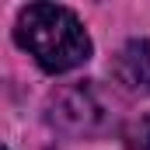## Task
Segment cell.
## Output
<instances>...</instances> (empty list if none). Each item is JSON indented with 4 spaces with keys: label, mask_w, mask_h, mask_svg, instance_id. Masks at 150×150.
<instances>
[{
    "label": "cell",
    "mask_w": 150,
    "mask_h": 150,
    "mask_svg": "<svg viewBox=\"0 0 150 150\" xmlns=\"http://www.w3.org/2000/svg\"><path fill=\"white\" fill-rule=\"evenodd\" d=\"M14 38L21 49L35 56V63L49 74H67L91 59V38L80 18L59 4H32L18 14Z\"/></svg>",
    "instance_id": "obj_1"
},
{
    "label": "cell",
    "mask_w": 150,
    "mask_h": 150,
    "mask_svg": "<svg viewBox=\"0 0 150 150\" xmlns=\"http://www.w3.org/2000/svg\"><path fill=\"white\" fill-rule=\"evenodd\" d=\"M108 108H105V98L94 91L91 80H80L70 84L63 91H56L49 98V122L59 126L63 133H74V136H91L105 126Z\"/></svg>",
    "instance_id": "obj_2"
},
{
    "label": "cell",
    "mask_w": 150,
    "mask_h": 150,
    "mask_svg": "<svg viewBox=\"0 0 150 150\" xmlns=\"http://www.w3.org/2000/svg\"><path fill=\"white\" fill-rule=\"evenodd\" d=\"M112 74L126 91L150 94V38H133L129 45H122L112 63Z\"/></svg>",
    "instance_id": "obj_3"
},
{
    "label": "cell",
    "mask_w": 150,
    "mask_h": 150,
    "mask_svg": "<svg viewBox=\"0 0 150 150\" xmlns=\"http://www.w3.org/2000/svg\"><path fill=\"white\" fill-rule=\"evenodd\" d=\"M126 147L129 150H150V115H140L126 129Z\"/></svg>",
    "instance_id": "obj_4"
}]
</instances>
